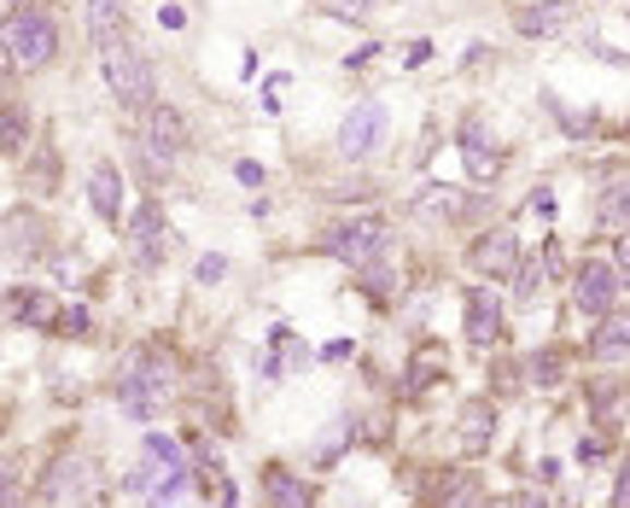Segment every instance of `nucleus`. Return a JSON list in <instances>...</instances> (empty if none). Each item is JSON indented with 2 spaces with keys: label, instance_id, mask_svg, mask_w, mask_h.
Segmentation results:
<instances>
[{
  "label": "nucleus",
  "instance_id": "19",
  "mask_svg": "<svg viewBox=\"0 0 630 508\" xmlns=\"http://www.w3.org/2000/svg\"><path fill=\"white\" fill-rule=\"evenodd\" d=\"M490 421H497V410H490V403H467V410H462V445H467L473 456L490 445Z\"/></svg>",
  "mask_w": 630,
  "mask_h": 508
},
{
  "label": "nucleus",
  "instance_id": "36",
  "mask_svg": "<svg viewBox=\"0 0 630 508\" xmlns=\"http://www.w3.org/2000/svg\"><path fill=\"white\" fill-rule=\"evenodd\" d=\"M514 508H549V503H543L537 491H525V497H514Z\"/></svg>",
  "mask_w": 630,
  "mask_h": 508
},
{
  "label": "nucleus",
  "instance_id": "9",
  "mask_svg": "<svg viewBox=\"0 0 630 508\" xmlns=\"http://www.w3.org/2000/svg\"><path fill=\"white\" fill-rule=\"evenodd\" d=\"M88 199H94L99 223L123 228V169H117L111 158H99V164H94V176H88Z\"/></svg>",
  "mask_w": 630,
  "mask_h": 508
},
{
  "label": "nucleus",
  "instance_id": "20",
  "mask_svg": "<svg viewBox=\"0 0 630 508\" xmlns=\"http://www.w3.org/2000/svg\"><path fill=\"white\" fill-rule=\"evenodd\" d=\"M36 234H41V223H24V211H12V216H7V258L19 263L24 251L36 258V251H41V240H36Z\"/></svg>",
  "mask_w": 630,
  "mask_h": 508
},
{
  "label": "nucleus",
  "instance_id": "10",
  "mask_svg": "<svg viewBox=\"0 0 630 508\" xmlns=\"http://www.w3.org/2000/svg\"><path fill=\"white\" fill-rule=\"evenodd\" d=\"M82 491H88V462H71V456H59L54 473L41 480V503H47V508H71Z\"/></svg>",
  "mask_w": 630,
  "mask_h": 508
},
{
  "label": "nucleus",
  "instance_id": "4",
  "mask_svg": "<svg viewBox=\"0 0 630 508\" xmlns=\"http://www.w3.org/2000/svg\"><path fill=\"white\" fill-rule=\"evenodd\" d=\"M385 240H391V228L380 216H356V223H338L328 240H321V251L338 258V263H350V269H368V263H380Z\"/></svg>",
  "mask_w": 630,
  "mask_h": 508
},
{
  "label": "nucleus",
  "instance_id": "14",
  "mask_svg": "<svg viewBox=\"0 0 630 508\" xmlns=\"http://www.w3.org/2000/svg\"><path fill=\"white\" fill-rule=\"evenodd\" d=\"M572 24V7L567 0H543V7H520L514 12V29L520 36H560Z\"/></svg>",
  "mask_w": 630,
  "mask_h": 508
},
{
  "label": "nucleus",
  "instance_id": "11",
  "mask_svg": "<svg viewBox=\"0 0 630 508\" xmlns=\"http://www.w3.org/2000/svg\"><path fill=\"white\" fill-rule=\"evenodd\" d=\"M467 339L473 345H497L502 339V304L490 286H473L467 293Z\"/></svg>",
  "mask_w": 630,
  "mask_h": 508
},
{
  "label": "nucleus",
  "instance_id": "22",
  "mask_svg": "<svg viewBox=\"0 0 630 508\" xmlns=\"http://www.w3.org/2000/svg\"><path fill=\"white\" fill-rule=\"evenodd\" d=\"M602 223L630 228V181H613V188L602 193Z\"/></svg>",
  "mask_w": 630,
  "mask_h": 508
},
{
  "label": "nucleus",
  "instance_id": "17",
  "mask_svg": "<svg viewBox=\"0 0 630 508\" xmlns=\"http://www.w3.org/2000/svg\"><path fill=\"white\" fill-rule=\"evenodd\" d=\"M263 497L269 508H310V485L293 468H263Z\"/></svg>",
  "mask_w": 630,
  "mask_h": 508
},
{
  "label": "nucleus",
  "instance_id": "6",
  "mask_svg": "<svg viewBox=\"0 0 630 508\" xmlns=\"http://www.w3.org/2000/svg\"><path fill=\"white\" fill-rule=\"evenodd\" d=\"M123 240H129V258H134V269H152V263L164 258V251H169V234H164V211H158V199H146V205L129 216Z\"/></svg>",
  "mask_w": 630,
  "mask_h": 508
},
{
  "label": "nucleus",
  "instance_id": "1",
  "mask_svg": "<svg viewBox=\"0 0 630 508\" xmlns=\"http://www.w3.org/2000/svg\"><path fill=\"white\" fill-rule=\"evenodd\" d=\"M176 398V368L158 351H129L123 368H117V403H123L129 421H158Z\"/></svg>",
  "mask_w": 630,
  "mask_h": 508
},
{
  "label": "nucleus",
  "instance_id": "28",
  "mask_svg": "<svg viewBox=\"0 0 630 508\" xmlns=\"http://www.w3.org/2000/svg\"><path fill=\"white\" fill-rule=\"evenodd\" d=\"M602 456H607V433H584V438H578V462H602Z\"/></svg>",
  "mask_w": 630,
  "mask_h": 508
},
{
  "label": "nucleus",
  "instance_id": "26",
  "mask_svg": "<svg viewBox=\"0 0 630 508\" xmlns=\"http://www.w3.org/2000/svg\"><path fill=\"white\" fill-rule=\"evenodd\" d=\"M24 146H29V134H24V111H19V99H7V152L19 158Z\"/></svg>",
  "mask_w": 630,
  "mask_h": 508
},
{
  "label": "nucleus",
  "instance_id": "23",
  "mask_svg": "<svg viewBox=\"0 0 630 508\" xmlns=\"http://www.w3.org/2000/svg\"><path fill=\"white\" fill-rule=\"evenodd\" d=\"M321 7H328L333 19H373V12L391 7V0H321Z\"/></svg>",
  "mask_w": 630,
  "mask_h": 508
},
{
  "label": "nucleus",
  "instance_id": "18",
  "mask_svg": "<svg viewBox=\"0 0 630 508\" xmlns=\"http://www.w3.org/2000/svg\"><path fill=\"white\" fill-rule=\"evenodd\" d=\"M462 152H467L473 176H497V158H490V141H485L479 117H467V123H462Z\"/></svg>",
  "mask_w": 630,
  "mask_h": 508
},
{
  "label": "nucleus",
  "instance_id": "7",
  "mask_svg": "<svg viewBox=\"0 0 630 508\" xmlns=\"http://www.w3.org/2000/svg\"><path fill=\"white\" fill-rule=\"evenodd\" d=\"M613 298H619V275L602 263V258H590V263H578V275H572V304L584 316H613Z\"/></svg>",
  "mask_w": 630,
  "mask_h": 508
},
{
  "label": "nucleus",
  "instance_id": "15",
  "mask_svg": "<svg viewBox=\"0 0 630 508\" xmlns=\"http://www.w3.org/2000/svg\"><path fill=\"white\" fill-rule=\"evenodd\" d=\"M7 310H12V321H19V328H24V321H29V328H59V316H64L47 293H36V286H29V293H24V286H12Z\"/></svg>",
  "mask_w": 630,
  "mask_h": 508
},
{
  "label": "nucleus",
  "instance_id": "24",
  "mask_svg": "<svg viewBox=\"0 0 630 508\" xmlns=\"http://www.w3.org/2000/svg\"><path fill=\"white\" fill-rule=\"evenodd\" d=\"M560 380H567L560 351H549V357H532V386H560Z\"/></svg>",
  "mask_w": 630,
  "mask_h": 508
},
{
  "label": "nucleus",
  "instance_id": "12",
  "mask_svg": "<svg viewBox=\"0 0 630 508\" xmlns=\"http://www.w3.org/2000/svg\"><path fill=\"white\" fill-rule=\"evenodd\" d=\"M141 129H146V146L164 152V158H181V152H187V123H181V111L152 106V111L141 117Z\"/></svg>",
  "mask_w": 630,
  "mask_h": 508
},
{
  "label": "nucleus",
  "instance_id": "25",
  "mask_svg": "<svg viewBox=\"0 0 630 508\" xmlns=\"http://www.w3.org/2000/svg\"><path fill=\"white\" fill-rule=\"evenodd\" d=\"M88 328H94V316L82 310V304H64V316H59L54 333H64V339H88Z\"/></svg>",
  "mask_w": 630,
  "mask_h": 508
},
{
  "label": "nucleus",
  "instance_id": "29",
  "mask_svg": "<svg viewBox=\"0 0 630 508\" xmlns=\"http://www.w3.org/2000/svg\"><path fill=\"white\" fill-rule=\"evenodd\" d=\"M193 275H199V286H216V281L228 275V258H199V269H193Z\"/></svg>",
  "mask_w": 630,
  "mask_h": 508
},
{
  "label": "nucleus",
  "instance_id": "32",
  "mask_svg": "<svg viewBox=\"0 0 630 508\" xmlns=\"http://www.w3.org/2000/svg\"><path fill=\"white\" fill-rule=\"evenodd\" d=\"M234 176H240L246 188H263V164H251V158H246V164H234Z\"/></svg>",
  "mask_w": 630,
  "mask_h": 508
},
{
  "label": "nucleus",
  "instance_id": "33",
  "mask_svg": "<svg viewBox=\"0 0 630 508\" xmlns=\"http://www.w3.org/2000/svg\"><path fill=\"white\" fill-rule=\"evenodd\" d=\"M613 508H630V462L619 468V491H613Z\"/></svg>",
  "mask_w": 630,
  "mask_h": 508
},
{
  "label": "nucleus",
  "instance_id": "31",
  "mask_svg": "<svg viewBox=\"0 0 630 508\" xmlns=\"http://www.w3.org/2000/svg\"><path fill=\"white\" fill-rule=\"evenodd\" d=\"M537 281H543V269H537V263H525V269H520V298H525V304L537 298Z\"/></svg>",
  "mask_w": 630,
  "mask_h": 508
},
{
  "label": "nucleus",
  "instance_id": "13",
  "mask_svg": "<svg viewBox=\"0 0 630 508\" xmlns=\"http://www.w3.org/2000/svg\"><path fill=\"white\" fill-rule=\"evenodd\" d=\"M590 357L595 363H625L630 357V310L602 316V328L590 333Z\"/></svg>",
  "mask_w": 630,
  "mask_h": 508
},
{
  "label": "nucleus",
  "instance_id": "2",
  "mask_svg": "<svg viewBox=\"0 0 630 508\" xmlns=\"http://www.w3.org/2000/svg\"><path fill=\"white\" fill-rule=\"evenodd\" d=\"M54 54H59V29L41 7L7 12V64L12 71H41Z\"/></svg>",
  "mask_w": 630,
  "mask_h": 508
},
{
  "label": "nucleus",
  "instance_id": "16",
  "mask_svg": "<svg viewBox=\"0 0 630 508\" xmlns=\"http://www.w3.org/2000/svg\"><path fill=\"white\" fill-rule=\"evenodd\" d=\"M82 19H88V36L99 47L123 42V0H82Z\"/></svg>",
  "mask_w": 630,
  "mask_h": 508
},
{
  "label": "nucleus",
  "instance_id": "27",
  "mask_svg": "<svg viewBox=\"0 0 630 508\" xmlns=\"http://www.w3.org/2000/svg\"><path fill=\"white\" fill-rule=\"evenodd\" d=\"M356 275H362L368 298H385V293H391V269H385V263H368V269H356Z\"/></svg>",
  "mask_w": 630,
  "mask_h": 508
},
{
  "label": "nucleus",
  "instance_id": "8",
  "mask_svg": "<svg viewBox=\"0 0 630 508\" xmlns=\"http://www.w3.org/2000/svg\"><path fill=\"white\" fill-rule=\"evenodd\" d=\"M473 269L479 275H520V234L514 228H490V234H479L473 240Z\"/></svg>",
  "mask_w": 630,
  "mask_h": 508
},
{
  "label": "nucleus",
  "instance_id": "37",
  "mask_svg": "<svg viewBox=\"0 0 630 508\" xmlns=\"http://www.w3.org/2000/svg\"><path fill=\"white\" fill-rule=\"evenodd\" d=\"M485 508H514V497H502V503H485Z\"/></svg>",
  "mask_w": 630,
  "mask_h": 508
},
{
  "label": "nucleus",
  "instance_id": "34",
  "mask_svg": "<svg viewBox=\"0 0 630 508\" xmlns=\"http://www.w3.org/2000/svg\"><path fill=\"white\" fill-rule=\"evenodd\" d=\"M432 59V42H408V54H403V64H427Z\"/></svg>",
  "mask_w": 630,
  "mask_h": 508
},
{
  "label": "nucleus",
  "instance_id": "3",
  "mask_svg": "<svg viewBox=\"0 0 630 508\" xmlns=\"http://www.w3.org/2000/svg\"><path fill=\"white\" fill-rule=\"evenodd\" d=\"M106 82H111L117 106L134 111V117H146L152 106H158V82H152V64H146L141 47H129V42L106 47Z\"/></svg>",
  "mask_w": 630,
  "mask_h": 508
},
{
  "label": "nucleus",
  "instance_id": "21",
  "mask_svg": "<svg viewBox=\"0 0 630 508\" xmlns=\"http://www.w3.org/2000/svg\"><path fill=\"white\" fill-rule=\"evenodd\" d=\"M415 211H420V216H462L467 199L455 193V188H427V193L415 199Z\"/></svg>",
  "mask_w": 630,
  "mask_h": 508
},
{
  "label": "nucleus",
  "instance_id": "30",
  "mask_svg": "<svg viewBox=\"0 0 630 508\" xmlns=\"http://www.w3.org/2000/svg\"><path fill=\"white\" fill-rule=\"evenodd\" d=\"M7 508H24V480H19V462H7Z\"/></svg>",
  "mask_w": 630,
  "mask_h": 508
},
{
  "label": "nucleus",
  "instance_id": "5",
  "mask_svg": "<svg viewBox=\"0 0 630 508\" xmlns=\"http://www.w3.org/2000/svg\"><path fill=\"white\" fill-rule=\"evenodd\" d=\"M385 129H391V117H385L380 99H356L345 111V123H338V152H345V158H373V152L385 146Z\"/></svg>",
  "mask_w": 630,
  "mask_h": 508
},
{
  "label": "nucleus",
  "instance_id": "35",
  "mask_svg": "<svg viewBox=\"0 0 630 508\" xmlns=\"http://www.w3.org/2000/svg\"><path fill=\"white\" fill-rule=\"evenodd\" d=\"M158 24H164V29H181V24H187V12H181V7H164V12H158Z\"/></svg>",
  "mask_w": 630,
  "mask_h": 508
}]
</instances>
